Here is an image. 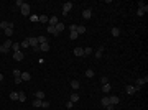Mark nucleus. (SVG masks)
Segmentation results:
<instances>
[{"label": "nucleus", "mask_w": 148, "mask_h": 110, "mask_svg": "<svg viewBox=\"0 0 148 110\" xmlns=\"http://www.w3.org/2000/svg\"><path fill=\"white\" fill-rule=\"evenodd\" d=\"M74 54H76L77 58H82V56H84V48H76V49H74Z\"/></svg>", "instance_id": "obj_14"}, {"label": "nucleus", "mask_w": 148, "mask_h": 110, "mask_svg": "<svg viewBox=\"0 0 148 110\" xmlns=\"http://www.w3.org/2000/svg\"><path fill=\"white\" fill-rule=\"evenodd\" d=\"M105 109H107V110H114V105H107Z\"/></svg>", "instance_id": "obj_45"}, {"label": "nucleus", "mask_w": 148, "mask_h": 110, "mask_svg": "<svg viewBox=\"0 0 148 110\" xmlns=\"http://www.w3.org/2000/svg\"><path fill=\"white\" fill-rule=\"evenodd\" d=\"M3 79H5V77H3V74H2V72H0V82H2V81H3Z\"/></svg>", "instance_id": "obj_46"}, {"label": "nucleus", "mask_w": 148, "mask_h": 110, "mask_svg": "<svg viewBox=\"0 0 148 110\" xmlns=\"http://www.w3.org/2000/svg\"><path fill=\"white\" fill-rule=\"evenodd\" d=\"M8 23H10V22H0V30H3V31H5L7 28H8Z\"/></svg>", "instance_id": "obj_28"}, {"label": "nucleus", "mask_w": 148, "mask_h": 110, "mask_svg": "<svg viewBox=\"0 0 148 110\" xmlns=\"http://www.w3.org/2000/svg\"><path fill=\"white\" fill-rule=\"evenodd\" d=\"M86 30H87V28L84 26V25H77V28H76L77 35H82V33H86Z\"/></svg>", "instance_id": "obj_15"}, {"label": "nucleus", "mask_w": 148, "mask_h": 110, "mask_svg": "<svg viewBox=\"0 0 148 110\" xmlns=\"http://www.w3.org/2000/svg\"><path fill=\"white\" fill-rule=\"evenodd\" d=\"M28 46H30V43H28V38H25L22 43H20V48H23V49H25V48H28Z\"/></svg>", "instance_id": "obj_25"}, {"label": "nucleus", "mask_w": 148, "mask_h": 110, "mask_svg": "<svg viewBox=\"0 0 148 110\" xmlns=\"http://www.w3.org/2000/svg\"><path fill=\"white\" fill-rule=\"evenodd\" d=\"M72 5H74V3H72V2H66L64 5H63V15H67V13H69V12H71V8H72Z\"/></svg>", "instance_id": "obj_3"}, {"label": "nucleus", "mask_w": 148, "mask_h": 110, "mask_svg": "<svg viewBox=\"0 0 148 110\" xmlns=\"http://www.w3.org/2000/svg\"><path fill=\"white\" fill-rule=\"evenodd\" d=\"M147 82H148V77H147V76H145V77H140V79H137V82H135V84H137V86H135L137 92H138V90H140V89H142Z\"/></svg>", "instance_id": "obj_1"}, {"label": "nucleus", "mask_w": 148, "mask_h": 110, "mask_svg": "<svg viewBox=\"0 0 148 110\" xmlns=\"http://www.w3.org/2000/svg\"><path fill=\"white\" fill-rule=\"evenodd\" d=\"M41 107H43V109H48V107H49V102H48V100H43V102H41Z\"/></svg>", "instance_id": "obj_38"}, {"label": "nucleus", "mask_w": 148, "mask_h": 110, "mask_svg": "<svg viewBox=\"0 0 148 110\" xmlns=\"http://www.w3.org/2000/svg\"><path fill=\"white\" fill-rule=\"evenodd\" d=\"M23 58H25V56H23V51H15V53H13V59L15 61H22Z\"/></svg>", "instance_id": "obj_10"}, {"label": "nucleus", "mask_w": 148, "mask_h": 110, "mask_svg": "<svg viewBox=\"0 0 148 110\" xmlns=\"http://www.w3.org/2000/svg\"><path fill=\"white\" fill-rule=\"evenodd\" d=\"M100 82H102V84H107V82H109V79H107L105 76H102V79H100Z\"/></svg>", "instance_id": "obj_42"}, {"label": "nucleus", "mask_w": 148, "mask_h": 110, "mask_svg": "<svg viewBox=\"0 0 148 110\" xmlns=\"http://www.w3.org/2000/svg\"><path fill=\"white\" fill-rule=\"evenodd\" d=\"M72 105L74 104H72L71 100H67V102H66V109H72Z\"/></svg>", "instance_id": "obj_40"}, {"label": "nucleus", "mask_w": 148, "mask_h": 110, "mask_svg": "<svg viewBox=\"0 0 148 110\" xmlns=\"http://www.w3.org/2000/svg\"><path fill=\"white\" fill-rule=\"evenodd\" d=\"M77 25H69V31H76Z\"/></svg>", "instance_id": "obj_43"}, {"label": "nucleus", "mask_w": 148, "mask_h": 110, "mask_svg": "<svg viewBox=\"0 0 148 110\" xmlns=\"http://www.w3.org/2000/svg\"><path fill=\"white\" fill-rule=\"evenodd\" d=\"M125 92L130 94V95H133V94H137V89H135V86H132V84H128L125 87Z\"/></svg>", "instance_id": "obj_8"}, {"label": "nucleus", "mask_w": 148, "mask_h": 110, "mask_svg": "<svg viewBox=\"0 0 148 110\" xmlns=\"http://www.w3.org/2000/svg\"><path fill=\"white\" fill-rule=\"evenodd\" d=\"M48 20H49V17H46V15H40V17H38V22L40 23H48Z\"/></svg>", "instance_id": "obj_20"}, {"label": "nucleus", "mask_w": 148, "mask_h": 110, "mask_svg": "<svg viewBox=\"0 0 148 110\" xmlns=\"http://www.w3.org/2000/svg\"><path fill=\"white\" fill-rule=\"evenodd\" d=\"M46 31H48L49 35H53V36H58V35H59L58 31H56V28H54V26H48V30H46Z\"/></svg>", "instance_id": "obj_16"}, {"label": "nucleus", "mask_w": 148, "mask_h": 110, "mask_svg": "<svg viewBox=\"0 0 148 110\" xmlns=\"http://www.w3.org/2000/svg\"><path fill=\"white\" fill-rule=\"evenodd\" d=\"M28 43H30V46H31V48H36V46H40L36 36H28Z\"/></svg>", "instance_id": "obj_5"}, {"label": "nucleus", "mask_w": 148, "mask_h": 110, "mask_svg": "<svg viewBox=\"0 0 148 110\" xmlns=\"http://www.w3.org/2000/svg\"><path fill=\"white\" fill-rule=\"evenodd\" d=\"M40 51H43V53L49 51V43H43V44H40Z\"/></svg>", "instance_id": "obj_18"}, {"label": "nucleus", "mask_w": 148, "mask_h": 110, "mask_svg": "<svg viewBox=\"0 0 148 110\" xmlns=\"http://www.w3.org/2000/svg\"><path fill=\"white\" fill-rule=\"evenodd\" d=\"M18 100H20V102H25V100H27V94L25 92H18Z\"/></svg>", "instance_id": "obj_23"}, {"label": "nucleus", "mask_w": 148, "mask_h": 110, "mask_svg": "<svg viewBox=\"0 0 148 110\" xmlns=\"http://www.w3.org/2000/svg\"><path fill=\"white\" fill-rule=\"evenodd\" d=\"M3 33H5L7 35V38H10V36H12V35H13V23H8V28H7V30H5V31H3Z\"/></svg>", "instance_id": "obj_7"}, {"label": "nucleus", "mask_w": 148, "mask_h": 110, "mask_svg": "<svg viewBox=\"0 0 148 110\" xmlns=\"http://www.w3.org/2000/svg\"><path fill=\"white\" fill-rule=\"evenodd\" d=\"M20 12H22L23 17H30V15H31V10H30V5H28V3H23L22 8H20Z\"/></svg>", "instance_id": "obj_2"}, {"label": "nucleus", "mask_w": 148, "mask_h": 110, "mask_svg": "<svg viewBox=\"0 0 148 110\" xmlns=\"http://www.w3.org/2000/svg\"><path fill=\"white\" fill-rule=\"evenodd\" d=\"M30 20H31V22H38V15H30Z\"/></svg>", "instance_id": "obj_39"}, {"label": "nucleus", "mask_w": 148, "mask_h": 110, "mask_svg": "<svg viewBox=\"0 0 148 110\" xmlns=\"http://www.w3.org/2000/svg\"><path fill=\"white\" fill-rule=\"evenodd\" d=\"M102 90H104L105 94H109L110 90H112V86H110L109 82H107V84H102Z\"/></svg>", "instance_id": "obj_17"}, {"label": "nucleus", "mask_w": 148, "mask_h": 110, "mask_svg": "<svg viewBox=\"0 0 148 110\" xmlns=\"http://www.w3.org/2000/svg\"><path fill=\"white\" fill-rule=\"evenodd\" d=\"M137 15H138V17H143V15H145V12H143L142 8H138V10H137Z\"/></svg>", "instance_id": "obj_41"}, {"label": "nucleus", "mask_w": 148, "mask_h": 110, "mask_svg": "<svg viewBox=\"0 0 148 110\" xmlns=\"http://www.w3.org/2000/svg\"><path fill=\"white\" fill-rule=\"evenodd\" d=\"M54 28H56V31H58V33H61V31L64 30V23H61V22H59V23H58V25H56Z\"/></svg>", "instance_id": "obj_22"}, {"label": "nucleus", "mask_w": 148, "mask_h": 110, "mask_svg": "<svg viewBox=\"0 0 148 110\" xmlns=\"http://www.w3.org/2000/svg\"><path fill=\"white\" fill-rule=\"evenodd\" d=\"M94 74H95V72H94L92 69H87V71H86V77H89V79H91V77H94Z\"/></svg>", "instance_id": "obj_29"}, {"label": "nucleus", "mask_w": 148, "mask_h": 110, "mask_svg": "<svg viewBox=\"0 0 148 110\" xmlns=\"http://www.w3.org/2000/svg\"><path fill=\"white\" fill-rule=\"evenodd\" d=\"M110 33H112V36H119V35H120V30L115 26V28H112V30H110Z\"/></svg>", "instance_id": "obj_27"}, {"label": "nucleus", "mask_w": 148, "mask_h": 110, "mask_svg": "<svg viewBox=\"0 0 148 110\" xmlns=\"http://www.w3.org/2000/svg\"><path fill=\"white\" fill-rule=\"evenodd\" d=\"M20 77H22L23 82H28V81H31V74H30V72H27V71L22 72V76H20Z\"/></svg>", "instance_id": "obj_9"}, {"label": "nucleus", "mask_w": 148, "mask_h": 110, "mask_svg": "<svg viewBox=\"0 0 148 110\" xmlns=\"http://www.w3.org/2000/svg\"><path fill=\"white\" fill-rule=\"evenodd\" d=\"M104 51H105V46L104 44H100V46H99L97 48V51H95V59H100V58H102V56H104Z\"/></svg>", "instance_id": "obj_4"}, {"label": "nucleus", "mask_w": 148, "mask_h": 110, "mask_svg": "<svg viewBox=\"0 0 148 110\" xmlns=\"http://www.w3.org/2000/svg\"><path fill=\"white\" fill-rule=\"evenodd\" d=\"M79 86H81V82H79V81H71V87L74 89V90H77V89H79Z\"/></svg>", "instance_id": "obj_21"}, {"label": "nucleus", "mask_w": 148, "mask_h": 110, "mask_svg": "<svg viewBox=\"0 0 148 110\" xmlns=\"http://www.w3.org/2000/svg\"><path fill=\"white\" fill-rule=\"evenodd\" d=\"M100 104L104 105V107H107V105H110V100H109V97H102V100H100Z\"/></svg>", "instance_id": "obj_26"}, {"label": "nucleus", "mask_w": 148, "mask_h": 110, "mask_svg": "<svg viewBox=\"0 0 148 110\" xmlns=\"http://www.w3.org/2000/svg\"><path fill=\"white\" fill-rule=\"evenodd\" d=\"M36 39H38V44L48 43V39H46V36H43V35H40V36H36Z\"/></svg>", "instance_id": "obj_19"}, {"label": "nucleus", "mask_w": 148, "mask_h": 110, "mask_svg": "<svg viewBox=\"0 0 148 110\" xmlns=\"http://www.w3.org/2000/svg\"><path fill=\"white\" fill-rule=\"evenodd\" d=\"M48 23H49V26H56V25L59 23V20H58V17H51L48 20Z\"/></svg>", "instance_id": "obj_11"}, {"label": "nucleus", "mask_w": 148, "mask_h": 110, "mask_svg": "<svg viewBox=\"0 0 148 110\" xmlns=\"http://www.w3.org/2000/svg\"><path fill=\"white\" fill-rule=\"evenodd\" d=\"M35 97H36V99H40V100H43L44 99V92H43V90H38V92L35 94Z\"/></svg>", "instance_id": "obj_24"}, {"label": "nucleus", "mask_w": 148, "mask_h": 110, "mask_svg": "<svg viewBox=\"0 0 148 110\" xmlns=\"http://www.w3.org/2000/svg\"><path fill=\"white\" fill-rule=\"evenodd\" d=\"M12 48H13V53L22 49V48H20V43H13V44H12Z\"/></svg>", "instance_id": "obj_30"}, {"label": "nucleus", "mask_w": 148, "mask_h": 110, "mask_svg": "<svg viewBox=\"0 0 148 110\" xmlns=\"http://www.w3.org/2000/svg\"><path fill=\"white\" fill-rule=\"evenodd\" d=\"M41 102H43V100L35 99V100H33V107H41Z\"/></svg>", "instance_id": "obj_31"}, {"label": "nucleus", "mask_w": 148, "mask_h": 110, "mask_svg": "<svg viewBox=\"0 0 148 110\" xmlns=\"http://www.w3.org/2000/svg\"><path fill=\"white\" fill-rule=\"evenodd\" d=\"M69 100H71L72 104H76L77 100H79V95H77V92H72L71 95H69Z\"/></svg>", "instance_id": "obj_13"}, {"label": "nucleus", "mask_w": 148, "mask_h": 110, "mask_svg": "<svg viewBox=\"0 0 148 110\" xmlns=\"http://www.w3.org/2000/svg\"><path fill=\"white\" fill-rule=\"evenodd\" d=\"M0 53H3V54H5V53H8V48H5L3 44H0Z\"/></svg>", "instance_id": "obj_35"}, {"label": "nucleus", "mask_w": 148, "mask_h": 110, "mask_svg": "<svg viewBox=\"0 0 148 110\" xmlns=\"http://www.w3.org/2000/svg\"><path fill=\"white\" fill-rule=\"evenodd\" d=\"M92 54V48H84V56H91Z\"/></svg>", "instance_id": "obj_32"}, {"label": "nucleus", "mask_w": 148, "mask_h": 110, "mask_svg": "<svg viewBox=\"0 0 148 110\" xmlns=\"http://www.w3.org/2000/svg\"><path fill=\"white\" fill-rule=\"evenodd\" d=\"M23 81H22V77H15V84H22Z\"/></svg>", "instance_id": "obj_44"}, {"label": "nucleus", "mask_w": 148, "mask_h": 110, "mask_svg": "<svg viewBox=\"0 0 148 110\" xmlns=\"http://www.w3.org/2000/svg\"><path fill=\"white\" fill-rule=\"evenodd\" d=\"M109 100H110V105H114V107L119 104V102H120V99H119L117 95H112V97H109Z\"/></svg>", "instance_id": "obj_12"}, {"label": "nucleus", "mask_w": 148, "mask_h": 110, "mask_svg": "<svg viewBox=\"0 0 148 110\" xmlns=\"http://www.w3.org/2000/svg\"><path fill=\"white\" fill-rule=\"evenodd\" d=\"M10 99L12 100H18V92H12L10 94Z\"/></svg>", "instance_id": "obj_34"}, {"label": "nucleus", "mask_w": 148, "mask_h": 110, "mask_svg": "<svg viewBox=\"0 0 148 110\" xmlns=\"http://www.w3.org/2000/svg\"><path fill=\"white\" fill-rule=\"evenodd\" d=\"M77 36H79V35H77V31H71V35H69V38H71V39H76Z\"/></svg>", "instance_id": "obj_36"}, {"label": "nucleus", "mask_w": 148, "mask_h": 110, "mask_svg": "<svg viewBox=\"0 0 148 110\" xmlns=\"http://www.w3.org/2000/svg\"><path fill=\"white\" fill-rule=\"evenodd\" d=\"M22 76V71L20 69H13V77H20Z\"/></svg>", "instance_id": "obj_33"}, {"label": "nucleus", "mask_w": 148, "mask_h": 110, "mask_svg": "<svg viewBox=\"0 0 148 110\" xmlns=\"http://www.w3.org/2000/svg\"><path fill=\"white\" fill-rule=\"evenodd\" d=\"M91 17H92V10L91 8H86V10L82 12V18L84 20H91Z\"/></svg>", "instance_id": "obj_6"}, {"label": "nucleus", "mask_w": 148, "mask_h": 110, "mask_svg": "<svg viewBox=\"0 0 148 110\" xmlns=\"http://www.w3.org/2000/svg\"><path fill=\"white\" fill-rule=\"evenodd\" d=\"M23 3H25L23 0H16V2H15V7H18V8H22V5H23Z\"/></svg>", "instance_id": "obj_37"}]
</instances>
